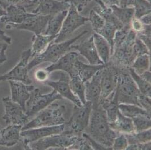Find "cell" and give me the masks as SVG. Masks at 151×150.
<instances>
[{"label":"cell","instance_id":"4","mask_svg":"<svg viewBox=\"0 0 151 150\" xmlns=\"http://www.w3.org/2000/svg\"><path fill=\"white\" fill-rule=\"evenodd\" d=\"M137 33L131 29L123 44L113 48L109 62L119 69L131 67L137 57L133 49Z\"/></svg>","mask_w":151,"mask_h":150},{"label":"cell","instance_id":"55","mask_svg":"<svg viewBox=\"0 0 151 150\" xmlns=\"http://www.w3.org/2000/svg\"><path fill=\"white\" fill-rule=\"evenodd\" d=\"M6 14V10L0 5V19L3 17L4 16H5Z\"/></svg>","mask_w":151,"mask_h":150},{"label":"cell","instance_id":"2","mask_svg":"<svg viewBox=\"0 0 151 150\" xmlns=\"http://www.w3.org/2000/svg\"><path fill=\"white\" fill-rule=\"evenodd\" d=\"M88 30H84L75 37L64 41L55 43L51 42L47 49L41 53L33 56L28 64L29 71L33 68L44 62H50L54 64L68 51H70V46L75 43L78 39L88 33Z\"/></svg>","mask_w":151,"mask_h":150},{"label":"cell","instance_id":"48","mask_svg":"<svg viewBox=\"0 0 151 150\" xmlns=\"http://www.w3.org/2000/svg\"><path fill=\"white\" fill-rule=\"evenodd\" d=\"M9 45L4 43L0 42V65L6 62L8 58L6 56V50Z\"/></svg>","mask_w":151,"mask_h":150},{"label":"cell","instance_id":"34","mask_svg":"<svg viewBox=\"0 0 151 150\" xmlns=\"http://www.w3.org/2000/svg\"><path fill=\"white\" fill-rule=\"evenodd\" d=\"M119 29H120V28L114 24L105 21L104 26L96 32V33L100 34L108 41L111 47L112 54L113 53L114 35L116 31Z\"/></svg>","mask_w":151,"mask_h":150},{"label":"cell","instance_id":"7","mask_svg":"<svg viewBox=\"0 0 151 150\" xmlns=\"http://www.w3.org/2000/svg\"><path fill=\"white\" fill-rule=\"evenodd\" d=\"M78 137L71 133L63 131L30 143L28 150H68Z\"/></svg>","mask_w":151,"mask_h":150},{"label":"cell","instance_id":"9","mask_svg":"<svg viewBox=\"0 0 151 150\" xmlns=\"http://www.w3.org/2000/svg\"><path fill=\"white\" fill-rule=\"evenodd\" d=\"M32 56L30 48L24 50L20 56L19 62L6 73L0 75V82L15 81L31 84L32 81L28 75V64Z\"/></svg>","mask_w":151,"mask_h":150},{"label":"cell","instance_id":"50","mask_svg":"<svg viewBox=\"0 0 151 150\" xmlns=\"http://www.w3.org/2000/svg\"><path fill=\"white\" fill-rule=\"evenodd\" d=\"M105 6L111 8L114 6H120V0H100Z\"/></svg>","mask_w":151,"mask_h":150},{"label":"cell","instance_id":"51","mask_svg":"<svg viewBox=\"0 0 151 150\" xmlns=\"http://www.w3.org/2000/svg\"><path fill=\"white\" fill-rule=\"evenodd\" d=\"M137 36L142 40V42L146 45L147 47H148V49L150 50H151V37H148L140 34H137Z\"/></svg>","mask_w":151,"mask_h":150},{"label":"cell","instance_id":"45","mask_svg":"<svg viewBox=\"0 0 151 150\" xmlns=\"http://www.w3.org/2000/svg\"><path fill=\"white\" fill-rule=\"evenodd\" d=\"M50 74V73L47 71L45 68L39 69L35 73V78L39 82H45L48 80Z\"/></svg>","mask_w":151,"mask_h":150},{"label":"cell","instance_id":"53","mask_svg":"<svg viewBox=\"0 0 151 150\" xmlns=\"http://www.w3.org/2000/svg\"><path fill=\"white\" fill-rule=\"evenodd\" d=\"M151 70H148L146 71L143 72L142 74H139L141 77H142L144 79H145L148 82L150 83L151 82Z\"/></svg>","mask_w":151,"mask_h":150},{"label":"cell","instance_id":"15","mask_svg":"<svg viewBox=\"0 0 151 150\" xmlns=\"http://www.w3.org/2000/svg\"><path fill=\"white\" fill-rule=\"evenodd\" d=\"M69 75L66 73L61 71V76L59 79L56 81H46V84L53 89L62 98H65L74 105L80 106L83 104L78 99V98L73 93L69 85Z\"/></svg>","mask_w":151,"mask_h":150},{"label":"cell","instance_id":"27","mask_svg":"<svg viewBox=\"0 0 151 150\" xmlns=\"http://www.w3.org/2000/svg\"><path fill=\"white\" fill-rule=\"evenodd\" d=\"M109 125L117 134H129L135 132L132 119L124 116L120 110L114 121Z\"/></svg>","mask_w":151,"mask_h":150},{"label":"cell","instance_id":"44","mask_svg":"<svg viewBox=\"0 0 151 150\" xmlns=\"http://www.w3.org/2000/svg\"><path fill=\"white\" fill-rule=\"evenodd\" d=\"M73 5L79 13H81L93 0H65Z\"/></svg>","mask_w":151,"mask_h":150},{"label":"cell","instance_id":"1","mask_svg":"<svg viewBox=\"0 0 151 150\" xmlns=\"http://www.w3.org/2000/svg\"><path fill=\"white\" fill-rule=\"evenodd\" d=\"M92 139L109 150L117 133L112 130L103 108L99 105L92 109L88 128L85 132Z\"/></svg>","mask_w":151,"mask_h":150},{"label":"cell","instance_id":"24","mask_svg":"<svg viewBox=\"0 0 151 150\" xmlns=\"http://www.w3.org/2000/svg\"><path fill=\"white\" fill-rule=\"evenodd\" d=\"M94 46L98 56L104 64L109 62L111 58V47L108 41L100 34L93 32L92 34Z\"/></svg>","mask_w":151,"mask_h":150},{"label":"cell","instance_id":"56","mask_svg":"<svg viewBox=\"0 0 151 150\" xmlns=\"http://www.w3.org/2000/svg\"><path fill=\"white\" fill-rule=\"evenodd\" d=\"M128 0H120V6L122 7H125L127 6Z\"/></svg>","mask_w":151,"mask_h":150},{"label":"cell","instance_id":"13","mask_svg":"<svg viewBox=\"0 0 151 150\" xmlns=\"http://www.w3.org/2000/svg\"><path fill=\"white\" fill-rule=\"evenodd\" d=\"M64 124L53 126L40 127L21 130V137L25 149H28L29 144L41 138L48 136L62 133L64 131Z\"/></svg>","mask_w":151,"mask_h":150},{"label":"cell","instance_id":"20","mask_svg":"<svg viewBox=\"0 0 151 150\" xmlns=\"http://www.w3.org/2000/svg\"><path fill=\"white\" fill-rule=\"evenodd\" d=\"M101 70L85 82V100L92 103V109L100 105L101 91Z\"/></svg>","mask_w":151,"mask_h":150},{"label":"cell","instance_id":"43","mask_svg":"<svg viewBox=\"0 0 151 150\" xmlns=\"http://www.w3.org/2000/svg\"><path fill=\"white\" fill-rule=\"evenodd\" d=\"M151 97L144 94H140L138 98V104L140 107L151 114Z\"/></svg>","mask_w":151,"mask_h":150},{"label":"cell","instance_id":"17","mask_svg":"<svg viewBox=\"0 0 151 150\" xmlns=\"http://www.w3.org/2000/svg\"><path fill=\"white\" fill-rule=\"evenodd\" d=\"M70 6V4L65 0H37L36 7L31 13L42 16L53 15L69 9Z\"/></svg>","mask_w":151,"mask_h":150},{"label":"cell","instance_id":"57","mask_svg":"<svg viewBox=\"0 0 151 150\" xmlns=\"http://www.w3.org/2000/svg\"><path fill=\"white\" fill-rule=\"evenodd\" d=\"M29 1H32V2H37V0H29Z\"/></svg>","mask_w":151,"mask_h":150},{"label":"cell","instance_id":"11","mask_svg":"<svg viewBox=\"0 0 151 150\" xmlns=\"http://www.w3.org/2000/svg\"><path fill=\"white\" fill-rule=\"evenodd\" d=\"M5 113L2 116L5 122L8 124L24 126L29 121L28 116L22 107L18 103L13 102L10 96L2 98Z\"/></svg>","mask_w":151,"mask_h":150},{"label":"cell","instance_id":"33","mask_svg":"<svg viewBox=\"0 0 151 150\" xmlns=\"http://www.w3.org/2000/svg\"><path fill=\"white\" fill-rule=\"evenodd\" d=\"M119 109L123 115L131 119L140 115H151L141 107L133 104L120 103L119 104Z\"/></svg>","mask_w":151,"mask_h":150},{"label":"cell","instance_id":"42","mask_svg":"<svg viewBox=\"0 0 151 150\" xmlns=\"http://www.w3.org/2000/svg\"><path fill=\"white\" fill-rule=\"evenodd\" d=\"M133 49L136 56L144 54H151V50H150L146 45L142 42V40L137 36L135 42L133 45Z\"/></svg>","mask_w":151,"mask_h":150},{"label":"cell","instance_id":"10","mask_svg":"<svg viewBox=\"0 0 151 150\" xmlns=\"http://www.w3.org/2000/svg\"><path fill=\"white\" fill-rule=\"evenodd\" d=\"M88 21V17L82 16L73 5H70L61 30L53 42L58 43L65 41L66 38Z\"/></svg>","mask_w":151,"mask_h":150},{"label":"cell","instance_id":"29","mask_svg":"<svg viewBox=\"0 0 151 150\" xmlns=\"http://www.w3.org/2000/svg\"><path fill=\"white\" fill-rule=\"evenodd\" d=\"M114 15L124 26L130 25L132 19L134 17V10L132 6L125 7L114 6L111 8Z\"/></svg>","mask_w":151,"mask_h":150},{"label":"cell","instance_id":"5","mask_svg":"<svg viewBox=\"0 0 151 150\" xmlns=\"http://www.w3.org/2000/svg\"><path fill=\"white\" fill-rule=\"evenodd\" d=\"M116 89L119 104H133L139 106L138 98L141 93L129 73V68L119 69Z\"/></svg>","mask_w":151,"mask_h":150},{"label":"cell","instance_id":"14","mask_svg":"<svg viewBox=\"0 0 151 150\" xmlns=\"http://www.w3.org/2000/svg\"><path fill=\"white\" fill-rule=\"evenodd\" d=\"M52 16V15L42 16L34 14L21 24H7L5 25V28L27 30L33 33L34 34H43L47 28L48 21Z\"/></svg>","mask_w":151,"mask_h":150},{"label":"cell","instance_id":"49","mask_svg":"<svg viewBox=\"0 0 151 150\" xmlns=\"http://www.w3.org/2000/svg\"><path fill=\"white\" fill-rule=\"evenodd\" d=\"M0 42H4L9 45L12 43V38L6 34V33L0 29Z\"/></svg>","mask_w":151,"mask_h":150},{"label":"cell","instance_id":"41","mask_svg":"<svg viewBox=\"0 0 151 150\" xmlns=\"http://www.w3.org/2000/svg\"><path fill=\"white\" fill-rule=\"evenodd\" d=\"M68 150H93L88 140L83 136H78Z\"/></svg>","mask_w":151,"mask_h":150},{"label":"cell","instance_id":"32","mask_svg":"<svg viewBox=\"0 0 151 150\" xmlns=\"http://www.w3.org/2000/svg\"><path fill=\"white\" fill-rule=\"evenodd\" d=\"M131 67L138 74L151 70V54H144L137 56L133 61Z\"/></svg>","mask_w":151,"mask_h":150},{"label":"cell","instance_id":"37","mask_svg":"<svg viewBox=\"0 0 151 150\" xmlns=\"http://www.w3.org/2000/svg\"><path fill=\"white\" fill-rule=\"evenodd\" d=\"M132 119L135 132L142 131L151 129V115H140Z\"/></svg>","mask_w":151,"mask_h":150},{"label":"cell","instance_id":"31","mask_svg":"<svg viewBox=\"0 0 151 150\" xmlns=\"http://www.w3.org/2000/svg\"><path fill=\"white\" fill-rule=\"evenodd\" d=\"M127 6L134 10V17L140 19L144 15L151 13V2L148 0H128Z\"/></svg>","mask_w":151,"mask_h":150},{"label":"cell","instance_id":"12","mask_svg":"<svg viewBox=\"0 0 151 150\" xmlns=\"http://www.w3.org/2000/svg\"><path fill=\"white\" fill-rule=\"evenodd\" d=\"M119 76V69L109 62L101 70V99L109 96L116 89Z\"/></svg>","mask_w":151,"mask_h":150},{"label":"cell","instance_id":"28","mask_svg":"<svg viewBox=\"0 0 151 150\" xmlns=\"http://www.w3.org/2000/svg\"><path fill=\"white\" fill-rule=\"evenodd\" d=\"M68 10H64L52 15L48 21L47 28L43 34L57 36L61 30L64 20L66 17Z\"/></svg>","mask_w":151,"mask_h":150},{"label":"cell","instance_id":"30","mask_svg":"<svg viewBox=\"0 0 151 150\" xmlns=\"http://www.w3.org/2000/svg\"><path fill=\"white\" fill-rule=\"evenodd\" d=\"M69 85L73 93L78 98L83 104L86 101L85 96V82L76 73L69 76Z\"/></svg>","mask_w":151,"mask_h":150},{"label":"cell","instance_id":"3","mask_svg":"<svg viewBox=\"0 0 151 150\" xmlns=\"http://www.w3.org/2000/svg\"><path fill=\"white\" fill-rule=\"evenodd\" d=\"M65 111V108L64 106H61L55 101L23 126L22 130L64 124L67 121L64 115Z\"/></svg>","mask_w":151,"mask_h":150},{"label":"cell","instance_id":"38","mask_svg":"<svg viewBox=\"0 0 151 150\" xmlns=\"http://www.w3.org/2000/svg\"><path fill=\"white\" fill-rule=\"evenodd\" d=\"M37 2L29 0H0V5L4 9L10 5H19L24 7L28 12L31 13L36 7Z\"/></svg>","mask_w":151,"mask_h":150},{"label":"cell","instance_id":"58","mask_svg":"<svg viewBox=\"0 0 151 150\" xmlns=\"http://www.w3.org/2000/svg\"><path fill=\"white\" fill-rule=\"evenodd\" d=\"M3 127H2V126L0 124V134H1V130H2V129Z\"/></svg>","mask_w":151,"mask_h":150},{"label":"cell","instance_id":"25","mask_svg":"<svg viewBox=\"0 0 151 150\" xmlns=\"http://www.w3.org/2000/svg\"><path fill=\"white\" fill-rule=\"evenodd\" d=\"M105 65V64H85L79 59H77L76 62L75 71L81 80L84 82H85L89 80L97 71L102 69Z\"/></svg>","mask_w":151,"mask_h":150},{"label":"cell","instance_id":"52","mask_svg":"<svg viewBox=\"0 0 151 150\" xmlns=\"http://www.w3.org/2000/svg\"><path fill=\"white\" fill-rule=\"evenodd\" d=\"M142 23L144 25H151V13L144 15L140 19Z\"/></svg>","mask_w":151,"mask_h":150},{"label":"cell","instance_id":"21","mask_svg":"<svg viewBox=\"0 0 151 150\" xmlns=\"http://www.w3.org/2000/svg\"><path fill=\"white\" fill-rule=\"evenodd\" d=\"M5 10L6 14L0 19L1 22L5 24H19L35 14L28 12L24 7L19 5H10Z\"/></svg>","mask_w":151,"mask_h":150},{"label":"cell","instance_id":"23","mask_svg":"<svg viewBox=\"0 0 151 150\" xmlns=\"http://www.w3.org/2000/svg\"><path fill=\"white\" fill-rule=\"evenodd\" d=\"M119 104L117 89H116L106 98L100 101V105L103 108L106 113L109 124L114 121L118 113L119 112Z\"/></svg>","mask_w":151,"mask_h":150},{"label":"cell","instance_id":"22","mask_svg":"<svg viewBox=\"0 0 151 150\" xmlns=\"http://www.w3.org/2000/svg\"><path fill=\"white\" fill-rule=\"evenodd\" d=\"M22 126L9 124L6 127L2 128L0 134V146L11 147L21 140V132Z\"/></svg>","mask_w":151,"mask_h":150},{"label":"cell","instance_id":"40","mask_svg":"<svg viewBox=\"0 0 151 150\" xmlns=\"http://www.w3.org/2000/svg\"><path fill=\"white\" fill-rule=\"evenodd\" d=\"M128 146V142L125 135L124 134H117L113 141L111 149L114 150H126Z\"/></svg>","mask_w":151,"mask_h":150},{"label":"cell","instance_id":"8","mask_svg":"<svg viewBox=\"0 0 151 150\" xmlns=\"http://www.w3.org/2000/svg\"><path fill=\"white\" fill-rule=\"evenodd\" d=\"M62 99V96L54 90L49 94H42L38 88L35 87L26 103L25 114L30 119L55 101Z\"/></svg>","mask_w":151,"mask_h":150},{"label":"cell","instance_id":"59","mask_svg":"<svg viewBox=\"0 0 151 150\" xmlns=\"http://www.w3.org/2000/svg\"><path fill=\"white\" fill-rule=\"evenodd\" d=\"M58 1H63V0H58Z\"/></svg>","mask_w":151,"mask_h":150},{"label":"cell","instance_id":"19","mask_svg":"<svg viewBox=\"0 0 151 150\" xmlns=\"http://www.w3.org/2000/svg\"><path fill=\"white\" fill-rule=\"evenodd\" d=\"M11 99L20 105L25 112L26 103L28 100L32 91L35 88L33 85L27 84L23 82L9 81Z\"/></svg>","mask_w":151,"mask_h":150},{"label":"cell","instance_id":"18","mask_svg":"<svg viewBox=\"0 0 151 150\" xmlns=\"http://www.w3.org/2000/svg\"><path fill=\"white\" fill-rule=\"evenodd\" d=\"M71 50L77 51L80 55L85 58L91 65L104 64L98 56L92 35L77 45L73 44L70 48V50Z\"/></svg>","mask_w":151,"mask_h":150},{"label":"cell","instance_id":"54","mask_svg":"<svg viewBox=\"0 0 151 150\" xmlns=\"http://www.w3.org/2000/svg\"><path fill=\"white\" fill-rule=\"evenodd\" d=\"M151 25H144V28L142 29L141 33H140V34L151 37Z\"/></svg>","mask_w":151,"mask_h":150},{"label":"cell","instance_id":"36","mask_svg":"<svg viewBox=\"0 0 151 150\" xmlns=\"http://www.w3.org/2000/svg\"><path fill=\"white\" fill-rule=\"evenodd\" d=\"M128 144L135 143H145L151 141V129L140 132H134L132 134H125Z\"/></svg>","mask_w":151,"mask_h":150},{"label":"cell","instance_id":"39","mask_svg":"<svg viewBox=\"0 0 151 150\" xmlns=\"http://www.w3.org/2000/svg\"><path fill=\"white\" fill-rule=\"evenodd\" d=\"M88 19L91 24L92 29L95 33L102 28L105 23V19L93 9L91 10Z\"/></svg>","mask_w":151,"mask_h":150},{"label":"cell","instance_id":"35","mask_svg":"<svg viewBox=\"0 0 151 150\" xmlns=\"http://www.w3.org/2000/svg\"><path fill=\"white\" fill-rule=\"evenodd\" d=\"M129 73L134 82L137 86L139 91L142 94L149 97L151 96V85L150 83L146 81L139 75L132 67L129 68Z\"/></svg>","mask_w":151,"mask_h":150},{"label":"cell","instance_id":"60","mask_svg":"<svg viewBox=\"0 0 151 150\" xmlns=\"http://www.w3.org/2000/svg\"><path fill=\"white\" fill-rule=\"evenodd\" d=\"M148 1H150V2H151V0H148Z\"/></svg>","mask_w":151,"mask_h":150},{"label":"cell","instance_id":"26","mask_svg":"<svg viewBox=\"0 0 151 150\" xmlns=\"http://www.w3.org/2000/svg\"><path fill=\"white\" fill-rule=\"evenodd\" d=\"M57 36H49L43 34H34L32 39V47L30 48L32 56H35L42 53L48 45L55 41Z\"/></svg>","mask_w":151,"mask_h":150},{"label":"cell","instance_id":"46","mask_svg":"<svg viewBox=\"0 0 151 150\" xmlns=\"http://www.w3.org/2000/svg\"><path fill=\"white\" fill-rule=\"evenodd\" d=\"M151 141L145 143H135L128 144L126 150H151Z\"/></svg>","mask_w":151,"mask_h":150},{"label":"cell","instance_id":"16","mask_svg":"<svg viewBox=\"0 0 151 150\" xmlns=\"http://www.w3.org/2000/svg\"><path fill=\"white\" fill-rule=\"evenodd\" d=\"M79 53L75 50H70L61 56L57 62L45 67L50 73L53 71H60L66 73L71 76L76 74L75 67L76 61L78 59Z\"/></svg>","mask_w":151,"mask_h":150},{"label":"cell","instance_id":"47","mask_svg":"<svg viewBox=\"0 0 151 150\" xmlns=\"http://www.w3.org/2000/svg\"><path fill=\"white\" fill-rule=\"evenodd\" d=\"M130 25L132 30L137 34L141 33L144 26V24L142 23L140 19H136L134 17L132 19Z\"/></svg>","mask_w":151,"mask_h":150},{"label":"cell","instance_id":"6","mask_svg":"<svg viewBox=\"0 0 151 150\" xmlns=\"http://www.w3.org/2000/svg\"><path fill=\"white\" fill-rule=\"evenodd\" d=\"M92 110V103L86 102L80 106L74 105L70 118L64 123V131L80 136L88 128Z\"/></svg>","mask_w":151,"mask_h":150}]
</instances>
